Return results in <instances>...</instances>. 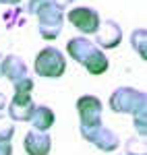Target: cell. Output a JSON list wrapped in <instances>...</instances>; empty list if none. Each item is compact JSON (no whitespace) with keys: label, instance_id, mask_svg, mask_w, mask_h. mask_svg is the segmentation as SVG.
<instances>
[{"label":"cell","instance_id":"obj_1","mask_svg":"<svg viewBox=\"0 0 147 155\" xmlns=\"http://www.w3.org/2000/svg\"><path fill=\"white\" fill-rule=\"evenodd\" d=\"M68 54L73 56L77 62H81L91 74H102V72L108 71V58L104 56V52L89 41L87 37H75L66 44Z\"/></svg>","mask_w":147,"mask_h":155},{"label":"cell","instance_id":"obj_2","mask_svg":"<svg viewBox=\"0 0 147 155\" xmlns=\"http://www.w3.org/2000/svg\"><path fill=\"white\" fill-rule=\"evenodd\" d=\"M64 68H66V60L62 56L60 50L48 48L39 50L35 56V72L39 77H48V79H58L64 74Z\"/></svg>","mask_w":147,"mask_h":155},{"label":"cell","instance_id":"obj_3","mask_svg":"<svg viewBox=\"0 0 147 155\" xmlns=\"http://www.w3.org/2000/svg\"><path fill=\"white\" fill-rule=\"evenodd\" d=\"M110 107L120 114H135L139 110H145V93L137 91L133 87H120L110 97Z\"/></svg>","mask_w":147,"mask_h":155},{"label":"cell","instance_id":"obj_4","mask_svg":"<svg viewBox=\"0 0 147 155\" xmlns=\"http://www.w3.org/2000/svg\"><path fill=\"white\" fill-rule=\"evenodd\" d=\"M37 19H39V33L44 39H56L58 33L62 31V11L54 4V2H48L46 6H42L37 11Z\"/></svg>","mask_w":147,"mask_h":155},{"label":"cell","instance_id":"obj_5","mask_svg":"<svg viewBox=\"0 0 147 155\" xmlns=\"http://www.w3.org/2000/svg\"><path fill=\"white\" fill-rule=\"evenodd\" d=\"M77 112L81 118V128H93L102 124V101L93 95H83L77 101Z\"/></svg>","mask_w":147,"mask_h":155},{"label":"cell","instance_id":"obj_6","mask_svg":"<svg viewBox=\"0 0 147 155\" xmlns=\"http://www.w3.org/2000/svg\"><path fill=\"white\" fill-rule=\"evenodd\" d=\"M68 21L81 31V33H95L99 29V15L98 11L89 8V6H77L68 12Z\"/></svg>","mask_w":147,"mask_h":155},{"label":"cell","instance_id":"obj_7","mask_svg":"<svg viewBox=\"0 0 147 155\" xmlns=\"http://www.w3.org/2000/svg\"><path fill=\"white\" fill-rule=\"evenodd\" d=\"M81 134L85 137V141L93 143L102 151H116L118 145H120L118 137L112 130H108L106 126H102V124L99 126H93V128H81Z\"/></svg>","mask_w":147,"mask_h":155},{"label":"cell","instance_id":"obj_8","mask_svg":"<svg viewBox=\"0 0 147 155\" xmlns=\"http://www.w3.org/2000/svg\"><path fill=\"white\" fill-rule=\"evenodd\" d=\"M33 99L29 93L25 91H15V97L11 99V106H8V118L12 122H27L33 114Z\"/></svg>","mask_w":147,"mask_h":155},{"label":"cell","instance_id":"obj_9","mask_svg":"<svg viewBox=\"0 0 147 155\" xmlns=\"http://www.w3.org/2000/svg\"><path fill=\"white\" fill-rule=\"evenodd\" d=\"M23 147L27 155H48L50 149H52V141H50L48 132H42V130H29L25 134V141Z\"/></svg>","mask_w":147,"mask_h":155},{"label":"cell","instance_id":"obj_10","mask_svg":"<svg viewBox=\"0 0 147 155\" xmlns=\"http://www.w3.org/2000/svg\"><path fill=\"white\" fill-rule=\"evenodd\" d=\"M122 39V31L116 21L108 19L106 23H99V29L95 31V41L102 48H116Z\"/></svg>","mask_w":147,"mask_h":155},{"label":"cell","instance_id":"obj_11","mask_svg":"<svg viewBox=\"0 0 147 155\" xmlns=\"http://www.w3.org/2000/svg\"><path fill=\"white\" fill-rule=\"evenodd\" d=\"M27 72L29 71H27L25 62L19 56H15V54L6 56V58L0 62V74H4L8 81H12V85L17 83V81H21V79H25V77H29Z\"/></svg>","mask_w":147,"mask_h":155},{"label":"cell","instance_id":"obj_12","mask_svg":"<svg viewBox=\"0 0 147 155\" xmlns=\"http://www.w3.org/2000/svg\"><path fill=\"white\" fill-rule=\"evenodd\" d=\"M29 122L33 124L35 130L48 132L50 128H52V124H54V112H52L48 106H35L33 107L31 118H29Z\"/></svg>","mask_w":147,"mask_h":155},{"label":"cell","instance_id":"obj_13","mask_svg":"<svg viewBox=\"0 0 147 155\" xmlns=\"http://www.w3.org/2000/svg\"><path fill=\"white\" fill-rule=\"evenodd\" d=\"M25 23V11L19 8V6H11L8 11L4 12V25L6 29H12V27H21Z\"/></svg>","mask_w":147,"mask_h":155},{"label":"cell","instance_id":"obj_14","mask_svg":"<svg viewBox=\"0 0 147 155\" xmlns=\"http://www.w3.org/2000/svg\"><path fill=\"white\" fill-rule=\"evenodd\" d=\"M145 37H147L145 29H137V31H133V35H131V46L135 48V52L143 60L147 58V41H145Z\"/></svg>","mask_w":147,"mask_h":155},{"label":"cell","instance_id":"obj_15","mask_svg":"<svg viewBox=\"0 0 147 155\" xmlns=\"http://www.w3.org/2000/svg\"><path fill=\"white\" fill-rule=\"evenodd\" d=\"M126 155H145V139L135 137L126 141Z\"/></svg>","mask_w":147,"mask_h":155},{"label":"cell","instance_id":"obj_16","mask_svg":"<svg viewBox=\"0 0 147 155\" xmlns=\"http://www.w3.org/2000/svg\"><path fill=\"white\" fill-rule=\"evenodd\" d=\"M12 134H15V124H12V120L0 116V141H11Z\"/></svg>","mask_w":147,"mask_h":155},{"label":"cell","instance_id":"obj_17","mask_svg":"<svg viewBox=\"0 0 147 155\" xmlns=\"http://www.w3.org/2000/svg\"><path fill=\"white\" fill-rule=\"evenodd\" d=\"M135 128H137V132H139V137H143V139H145V134H147L145 110H139V112H135Z\"/></svg>","mask_w":147,"mask_h":155},{"label":"cell","instance_id":"obj_18","mask_svg":"<svg viewBox=\"0 0 147 155\" xmlns=\"http://www.w3.org/2000/svg\"><path fill=\"white\" fill-rule=\"evenodd\" d=\"M48 2H52V0H27V6H25L23 11L27 12V15H37V11H39L42 6H46Z\"/></svg>","mask_w":147,"mask_h":155},{"label":"cell","instance_id":"obj_19","mask_svg":"<svg viewBox=\"0 0 147 155\" xmlns=\"http://www.w3.org/2000/svg\"><path fill=\"white\" fill-rule=\"evenodd\" d=\"M0 155H12L11 141H0Z\"/></svg>","mask_w":147,"mask_h":155},{"label":"cell","instance_id":"obj_20","mask_svg":"<svg viewBox=\"0 0 147 155\" xmlns=\"http://www.w3.org/2000/svg\"><path fill=\"white\" fill-rule=\"evenodd\" d=\"M52 2H54V4H56V6H58V8H64V6H68V4H73L75 0H52Z\"/></svg>","mask_w":147,"mask_h":155},{"label":"cell","instance_id":"obj_21","mask_svg":"<svg viewBox=\"0 0 147 155\" xmlns=\"http://www.w3.org/2000/svg\"><path fill=\"white\" fill-rule=\"evenodd\" d=\"M21 0H0V4H11V6H15V4H19Z\"/></svg>","mask_w":147,"mask_h":155},{"label":"cell","instance_id":"obj_22","mask_svg":"<svg viewBox=\"0 0 147 155\" xmlns=\"http://www.w3.org/2000/svg\"><path fill=\"white\" fill-rule=\"evenodd\" d=\"M4 106H6V97H4L2 93H0V110H2Z\"/></svg>","mask_w":147,"mask_h":155}]
</instances>
